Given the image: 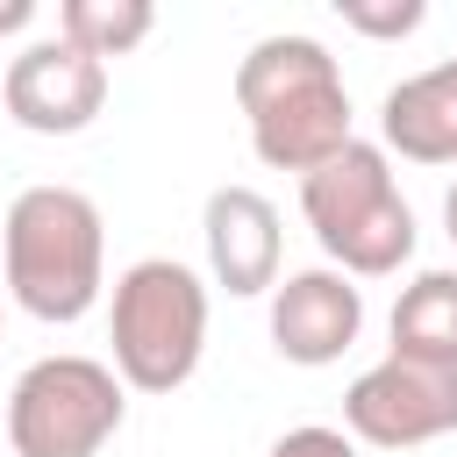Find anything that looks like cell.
<instances>
[{"instance_id": "cell-1", "label": "cell", "mask_w": 457, "mask_h": 457, "mask_svg": "<svg viewBox=\"0 0 457 457\" xmlns=\"http://www.w3.org/2000/svg\"><path fill=\"white\" fill-rule=\"evenodd\" d=\"M236 107L250 121V150L271 171H314L350 143V93L336 57L314 36H264L236 64Z\"/></svg>"}, {"instance_id": "cell-2", "label": "cell", "mask_w": 457, "mask_h": 457, "mask_svg": "<svg viewBox=\"0 0 457 457\" xmlns=\"http://www.w3.org/2000/svg\"><path fill=\"white\" fill-rule=\"evenodd\" d=\"M7 300L36 321H86L107 286V228L79 186H29L0 221Z\"/></svg>"}, {"instance_id": "cell-3", "label": "cell", "mask_w": 457, "mask_h": 457, "mask_svg": "<svg viewBox=\"0 0 457 457\" xmlns=\"http://www.w3.org/2000/svg\"><path fill=\"white\" fill-rule=\"evenodd\" d=\"M300 214L343 278H386L414 257V207L393 186V157L364 136L300 179Z\"/></svg>"}, {"instance_id": "cell-4", "label": "cell", "mask_w": 457, "mask_h": 457, "mask_svg": "<svg viewBox=\"0 0 457 457\" xmlns=\"http://www.w3.org/2000/svg\"><path fill=\"white\" fill-rule=\"evenodd\" d=\"M114 378L136 393H179L207 350V286L179 257H143L114 278L107 307Z\"/></svg>"}, {"instance_id": "cell-5", "label": "cell", "mask_w": 457, "mask_h": 457, "mask_svg": "<svg viewBox=\"0 0 457 457\" xmlns=\"http://www.w3.org/2000/svg\"><path fill=\"white\" fill-rule=\"evenodd\" d=\"M129 386L100 357H36L7 393L14 457H100L129 414Z\"/></svg>"}, {"instance_id": "cell-6", "label": "cell", "mask_w": 457, "mask_h": 457, "mask_svg": "<svg viewBox=\"0 0 457 457\" xmlns=\"http://www.w3.org/2000/svg\"><path fill=\"white\" fill-rule=\"evenodd\" d=\"M343 428L371 450H414L436 436H457V364L428 357H378L343 393Z\"/></svg>"}, {"instance_id": "cell-7", "label": "cell", "mask_w": 457, "mask_h": 457, "mask_svg": "<svg viewBox=\"0 0 457 457\" xmlns=\"http://www.w3.org/2000/svg\"><path fill=\"white\" fill-rule=\"evenodd\" d=\"M0 100H7V114H14L29 136H79V129H93L100 107H107V64L86 57V50L64 43V36H43V43H29V50L7 64Z\"/></svg>"}, {"instance_id": "cell-8", "label": "cell", "mask_w": 457, "mask_h": 457, "mask_svg": "<svg viewBox=\"0 0 457 457\" xmlns=\"http://www.w3.org/2000/svg\"><path fill=\"white\" fill-rule=\"evenodd\" d=\"M364 328V293L336 271V264H314V271H286L271 286V350L286 364H336Z\"/></svg>"}, {"instance_id": "cell-9", "label": "cell", "mask_w": 457, "mask_h": 457, "mask_svg": "<svg viewBox=\"0 0 457 457\" xmlns=\"http://www.w3.org/2000/svg\"><path fill=\"white\" fill-rule=\"evenodd\" d=\"M200 236H207V271H214L221 293L250 300V293L278 286V243L286 236H278V207L257 186H214Z\"/></svg>"}, {"instance_id": "cell-10", "label": "cell", "mask_w": 457, "mask_h": 457, "mask_svg": "<svg viewBox=\"0 0 457 457\" xmlns=\"http://www.w3.org/2000/svg\"><path fill=\"white\" fill-rule=\"evenodd\" d=\"M378 150L407 164H457V57L386 86L378 100Z\"/></svg>"}, {"instance_id": "cell-11", "label": "cell", "mask_w": 457, "mask_h": 457, "mask_svg": "<svg viewBox=\"0 0 457 457\" xmlns=\"http://www.w3.org/2000/svg\"><path fill=\"white\" fill-rule=\"evenodd\" d=\"M393 357L457 364V271H421L393 300Z\"/></svg>"}, {"instance_id": "cell-12", "label": "cell", "mask_w": 457, "mask_h": 457, "mask_svg": "<svg viewBox=\"0 0 457 457\" xmlns=\"http://www.w3.org/2000/svg\"><path fill=\"white\" fill-rule=\"evenodd\" d=\"M157 29V7L150 0H64L57 7V36L79 43L86 57H129L143 36Z\"/></svg>"}, {"instance_id": "cell-13", "label": "cell", "mask_w": 457, "mask_h": 457, "mask_svg": "<svg viewBox=\"0 0 457 457\" xmlns=\"http://www.w3.org/2000/svg\"><path fill=\"white\" fill-rule=\"evenodd\" d=\"M336 14H343V29H357V36H371V43H400V36H414L421 21H428V7L421 0H336Z\"/></svg>"}, {"instance_id": "cell-14", "label": "cell", "mask_w": 457, "mask_h": 457, "mask_svg": "<svg viewBox=\"0 0 457 457\" xmlns=\"http://www.w3.org/2000/svg\"><path fill=\"white\" fill-rule=\"evenodd\" d=\"M264 457H357V436H350V428H328V421H300V428H286Z\"/></svg>"}, {"instance_id": "cell-15", "label": "cell", "mask_w": 457, "mask_h": 457, "mask_svg": "<svg viewBox=\"0 0 457 457\" xmlns=\"http://www.w3.org/2000/svg\"><path fill=\"white\" fill-rule=\"evenodd\" d=\"M443 236H450V243H457V186H450V193H443Z\"/></svg>"}]
</instances>
